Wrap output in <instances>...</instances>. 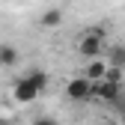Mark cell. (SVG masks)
Returning a JSON list of instances; mask_svg holds the SVG:
<instances>
[{"mask_svg":"<svg viewBox=\"0 0 125 125\" xmlns=\"http://www.w3.org/2000/svg\"><path fill=\"white\" fill-rule=\"evenodd\" d=\"M104 74H107V62H101V60H89V62H86V72H83L86 81L101 83V81H104Z\"/></svg>","mask_w":125,"mask_h":125,"instance_id":"obj_5","label":"cell"},{"mask_svg":"<svg viewBox=\"0 0 125 125\" xmlns=\"http://www.w3.org/2000/svg\"><path fill=\"white\" fill-rule=\"evenodd\" d=\"M104 62H107V66H113V69H125V45H110Z\"/></svg>","mask_w":125,"mask_h":125,"instance_id":"obj_8","label":"cell"},{"mask_svg":"<svg viewBox=\"0 0 125 125\" xmlns=\"http://www.w3.org/2000/svg\"><path fill=\"white\" fill-rule=\"evenodd\" d=\"M33 125H60V122H57L54 116H36V119H33Z\"/></svg>","mask_w":125,"mask_h":125,"instance_id":"obj_11","label":"cell"},{"mask_svg":"<svg viewBox=\"0 0 125 125\" xmlns=\"http://www.w3.org/2000/svg\"><path fill=\"white\" fill-rule=\"evenodd\" d=\"M0 125H6V122H3V119H0Z\"/></svg>","mask_w":125,"mask_h":125,"instance_id":"obj_13","label":"cell"},{"mask_svg":"<svg viewBox=\"0 0 125 125\" xmlns=\"http://www.w3.org/2000/svg\"><path fill=\"white\" fill-rule=\"evenodd\" d=\"M18 60H21V54H18V48H15V45H0V69L18 66Z\"/></svg>","mask_w":125,"mask_h":125,"instance_id":"obj_6","label":"cell"},{"mask_svg":"<svg viewBox=\"0 0 125 125\" xmlns=\"http://www.w3.org/2000/svg\"><path fill=\"white\" fill-rule=\"evenodd\" d=\"M12 95H15V101H18V104H33L42 92L27 81V74H21V77H15V83H12Z\"/></svg>","mask_w":125,"mask_h":125,"instance_id":"obj_3","label":"cell"},{"mask_svg":"<svg viewBox=\"0 0 125 125\" xmlns=\"http://www.w3.org/2000/svg\"><path fill=\"white\" fill-rule=\"evenodd\" d=\"M101 51H104V27H92L86 33H81V39H77V54L83 60H98Z\"/></svg>","mask_w":125,"mask_h":125,"instance_id":"obj_1","label":"cell"},{"mask_svg":"<svg viewBox=\"0 0 125 125\" xmlns=\"http://www.w3.org/2000/svg\"><path fill=\"white\" fill-rule=\"evenodd\" d=\"M104 81H107V83H119V86H122V69H113V66H107V74H104Z\"/></svg>","mask_w":125,"mask_h":125,"instance_id":"obj_10","label":"cell"},{"mask_svg":"<svg viewBox=\"0 0 125 125\" xmlns=\"http://www.w3.org/2000/svg\"><path fill=\"white\" fill-rule=\"evenodd\" d=\"M27 81L33 83L39 92H45V89H48V83H51V77H48V72H45V69H30V72H27Z\"/></svg>","mask_w":125,"mask_h":125,"instance_id":"obj_9","label":"cell"},{"mask_svg":"<svg viewBox=\"0 0 125 125\" xmlns=\"http://www.w3.org/2000/svg\"><path fill=\"white\" fill-rule=\"evenodd\" d=\"M95 98H101V101H107L110 107H116V104L122 101V86L101 81V83H95Z\"/></svg>","mask_w":125,"mask_h":125,"instance_id":"obj_4","label":"cell"},{"mask_svg":"<svg viewBox=\"0 0 125 125\" xmlns=\"http://www.w3.org/2000/svg\"><path fill=\"white\" fill-rule=\"evenodd\" d=\"M39 24H42V27H48V30L60 27V24H62V9H57V6H51V9H45V12L39 15Z\"/></svg>","mask_w":125,"mask_h":125,"instance_id":"obj_7","label":"cell"},{"mask_svg":"<svg viewBox=\"0 0 125 125\" xmlns=\"http://www.w3.org/2000/svg\"><path fill=\"white\" fill-rule=\"evenodd\" d=\"M122 125H125V110H122Z\"/></svg>","mask_w":125,"mask_h":125,"instance_id":"obj_12","label":"cell"},{"mask_svg":"<svg viewBox=\"0 0 125 125\" xmlns=\"http://www.w3.org/2000/svg\"><path fill=\"white\" fill-rule=\"evenodd\" d=\"M66 95L72 101H89V98H95V83L86 81V77H72V81L66 83Z\"/></svg>","mask_w":125,"mask_h":125,"instance_id":"obj_2","label":"cell"}]
</instances>
